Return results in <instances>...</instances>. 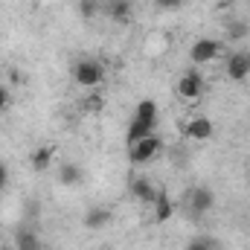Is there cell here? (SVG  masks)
<instances>
[{"label": "cell", "mask_w": 250, "mask_h": 250, "mask_svg": "<svg viewBox=\"0 0 250 250\" xmlns=\"http://www.w3.org/2000/svg\"><path fill=\"white\" fill-rule=\"evenodd\" d=\"M160 148H163L160 137L157 134H148V137H143V140H137V143L128 146V157H131L134 166H146V163H151L160 154Z\"/></svg>", "instance_id": "6da1fadb"}, {"label": "cell", "mask_w": 250, "mask_h": 250, "mask_svg": "<svg viewBox=\"0 0 250 250\" xmlns=\"http://www.w3.org/2000/svg\"><path fill=\"white\" fill-rule=\"evenodd\" d=\"M102 79H105V70H102V64L99 62H93V59H82V62L73 64V82H76L79 87H99Z\"/></svg>", "instance_id": "7a4b0ae2"}, {"label": "cell", "mask_w": 250, "mask_h": 250, "mask_svg": "<svg viewBox=\"0 0 250 250\" xmlns=\"http://www.w3.org/2000/svg\"><path fill=\"white\" fill-rule=\"evenodd\" d=\"M221 50H224V44L218 38H198L189 47V59H192V64H209L221 56Z\"/></svg>", "instance_id": "3957f363"}, {"label": "cell", "mask_w": 250, "mask_h": 250, "mask_svg": "<svg viewBox=\"0 0 250 250\" xmlns=\"http://www.w3.org/2000/svg\"><path fill=\"white\" fill-rule=\"evenodd\" d=\"M201 93H204V76H201L198 70H187V73L178 79V96L195 102V99H201Z\"/></svg>", "instance_id": "277c9868"}, {"label": "cell", "mask_w": 250, "mask_h": 250, "mask_svg": "<svg viewBox=\"0 0 250 250\" xmlns=\"http://www.w3.org/2000/svg\"><path fill=\"white\" fill-rule=\"evenodd\" d=\"M227 79H233V82L250 79V53L239 50V53H233V56L227 59Z\"/></svg>", "instance_id": "5b68a950"}, {"label": "cell", "mask_w": 250, "mask_h": 250, "mask_svg": "<svg viewBox=\"0 0 250 250\" xmlns=\"http://www.w3.org/2000/svg\"><path fill=\"white\" fill-rule=\"evenodd\" d=\"M184 131H187L189 140H198V143H204V140H209V137H212L215 125H212V120H209V117H192Z\"/></svg>", "instance_id": "8992f818"}, {"label": "cell", "mask_w": 250, "mask_h": 250, "mask_svg": "<svg viewBox=\"0 0 250 250\" xmlns=\"http://www.w3.org/2000/svg\"><path fill=\"white\" fill-rule=\"evenodd\" d=\"M131 195H134L140 204H154V198H157V187L143 175V178H134V181H131Z\"/></svg>", "instance_id": "52a82bcc"}, {"label": "cell", "mask_w": 250, "mask_h": 250, "mask_svg": "<svg viewBox=\"0 0 250 250\" xmlns=\"http://www.w3.org/2000/svg\"><path fill=\"white\" fill-rule=\"evenodd\" d=\"M212 201H215V198H212V192H209V189H204V187H198V189H192V192H189V204H192V209H195V212L209 209V207H212Z\"/></svg>", "instance_id": "ba28073f"}, {"label": "cell", "mask_w": 250, "mask_h": 250, "mask_svg": "<svg viewBox=\"0 0 250 250\" xmlns=\"http://www.w3.org/2000/svg\"><path fill=\"white\" fill-rule=\"evenodd\" d=\"M105 12L111 15V21L125 23V21L131 18V3H128V0H108V3H105Z\"/></svg>", "instance_id": "9c48e42d"}, {"label": "cell", "mask_w": 250, "mask_h": 250, "mask_svg": "<svg viewBox=\"0 0 250 250\" xmlns=\"http://www.w3.org/2000/svg\"><path fill=\"white\" fill-rule=\"evenodd\" d=\"M154 218L157 221H169L172 218V198L163 189H157V198H154Z\"/></svg>", "instance_id": "30bf717a"}, {"label": "cell", "mask_w": 250, "mask_h": 250, "mask_svg": "<svg viewBox=\"0 0 250 250\" xmlns=\"http://www.w3.org/2000/svg\"><path fill=\"white\" fill-rule=\"evenodd\" d=\"M134 120L154 125V123H157V102H151V99H143V102L137 105V114H134Z\"/></svg>", "instance_id": "8fae6325"}, {"label": "cell", "mask_w": 250, "mask_h": 250, "mask_svg": "<svg viewBox=\"0 0 250 250\" xmlns=\"http://www.w3.org/2000/svg\"><path fill=\"white\" fill-rule=\"evenodd\" d=\"M108 218H111V209H105V207H93V209L84 215V227H90V230L105 227V224H108Z\"/></svg>", "instance_id": "7c38bea8"}, {"label": "cell", "mask_w": 250, "mask_h": 250, "mask_svg": "<svg viewBox=\"0 0 250 250\" xmlns=\"http://www.w3.org/2000/svg\"><path fill=\"white\" fill-rule=\"evenodd\" d=\"M50 163H53V148H50V146L35 148V154H32V169H35V172H47Z\"/></svg>", "instance_id": "4fadbf2b"}, {"label": "cell", "mask_w": 250, "mask_h": 250, "mask_svg": "<svg viewBox=\"0 0 250 250\" xmlns=\"http://www.w3.org/2000/svg\"><path fill=\"white\" fill-rule=\"evenodd\" d=\"M148 134H154V125L134 120L131 128H128V146H131V143H137V140H143V137H148Z\"/></svg>", "instance_id": "5bb4252c"}, {"label": "cell", "mask_w": 250, "mask_h": 250, "mask_svg": "<svg viewBox=\"0 0 250 250\" xmlns=\"http://www.w3.org/2000/svg\"><path fill=\"white\" fill-rule=\"evenodd\" d=\"M18 250H38V236L32 230H21L18 233V242H15Z\"/></svg>", "instance_id": "9a60e30c"}, {"label": "cell", "mask_w": 250, "mask_h": 250, "mask_svg": "<svg viewBox=\"0 0 250 250\" xmlns=\"http://www.w3.org/2000/svg\"><path fill=\"white\" fill-rule=\"evenodd\" d=\"M59 178H62V184H79V181H82V169L73 166V163H67V166H62Z\"/></svg>", "instance_id": "2e32d148"}, {"label": "cell", "mask_w": 250, "mask_h": 250, "mask_svg": "<svg viewBox=\"0 0 250 250\" xmlns=\"http://www.w3.org/2000/svg\"><path fill=\"white\" fill-rule=\"evenodd\" d=\"M102 9V3L99 0H79V15L84 18V21H90V18H96V12Z\"/></svg>", "instance_id": "e0dca14e"}, {"label": "cell", "mask_w": 250, "mask_h": 250, "mask_svg": "<svg viewBox=\"0 0 250 250\" xmlns=\"http://www.w3.org/2000/svg\"><path fill=\"white\" fill-rule=\"evenodd\" d=\"M187 250H212V239H207V236H201V239H192Z\"/></svg>", "instance_id": "ac0fdd59"}, {"label": "cell", "mask_w": 250, "mask_h": 250, "mask_svg": "<svg viewBox=\"0 0 250 250\" xmlns=\"http://www.w3.org/2000/svg\"><path fill=\"white\" fill-rule=\"evenodd\" d=\"M157 9H181L184 6V0H151Z\"/></svg>", "instance_id": "d6986e66"}, {"label": "cell", "mask_w": 250, "mask_h": 250, "mask_svg": "<svg viewBox=\"0 0 250 250\" xmlns=\"http://www.w3.org/2000/svg\"><path fill=\"white\" fill-rule=\"evenodd\" d=\"M245 32H248L245 23H233V26H230V38H239V35H245Z\"/></svg>", "instance_id": "ffe728a7"}, {"label": "cell", "mask_w": 250, "mask_h": 250, "mask_svg": "<svg viewBox=\"0 0 250 250\" xmlns=\"http://www.w3.org/2000/svg\"><path fill=\"white\" fill-rule=\"evenodd\" d=\"M87 108L90 111H99L102 108V96H87Z\"/></svg>", "instance_id": "44dd1931"}, {"label": "cell", "mask_w": 250, "mask_h": 250, "mask_svg": "<svg viewBox=\"0 0 250 250\" xmlns=\"http://www.w3.org/2000/svg\"><path fill=\"white\" fill-rule=\"evenodd\" d=\"M6 105H9V90H6V87L0 84V111H3Z\"/></svg>", "instance_id": "7402d4cb"}, {"label": "cell", "mask_w": 250, "mask_h": 250, "mask_svg": "<svg viewBox=\"0 0 250 250\" xmlns=\"http://www.w3.org/2000/svg\"><path fill=\"white\" fill-rule=\"evenodd\" d=\"M3 181H6V172H3V166H0V184H3Z\"/></svg>", "instance_id": "603a6c76"}, {"label": "cell", "mask_w": 250, "mask_h": 250, "mask_svg": "<svg viewBox=\"0 0 250 250\" xmlns=\"http://www.w3.org/2000/svg\"><path fill=\"white\" fill-rule=\"evenodd\" d=\"M0 250H18V248H0Z\"/></svg>", "instance_id": "cb8c5ba5"}, {"label": "cell", "mask_w": 250, "mask_h": 250, "mask_svg": "<svg viewBox=\"0 0 250 250\" xmlns=\"http://www.w3.org/2000/svg\"><path fill=\"white\" fill-rule=\"evenodd\" d=\"M96 250H111V248H96Z\"/></svg>", "instance_id": "d4e9b609"}, {"label": "cell", "mask_w": 250, "mask_h": 250, "mask_svg": "<svg viewBox=\"0 0 250 250\" xmlns=\"http://www.w3.org/2000/svg\"><path fill=\"white\" fill-rule=\"evenodd\" d=\"M35 3H44V0H35Z\"/></svg>", "instance_id": "484cf974"}]
</instances>
